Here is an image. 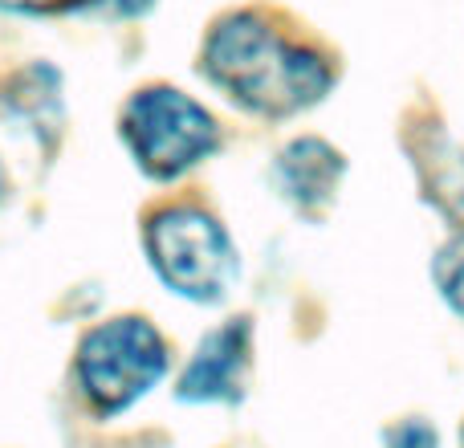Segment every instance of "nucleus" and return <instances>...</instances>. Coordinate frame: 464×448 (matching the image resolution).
<instances>
[{
	"mask_svg": "<svg viewBox=\"0 0 464 448\" xmlns=\"http://www.w3.org/2000/svg\"><path fill=\"white\" fill-rule=\"evenodd\" d=\"M204 73L240 111L261 119L310 111L334 90V65L318 49L285 41L253 13L225 16L212 29L204 45Z\"/></svg>",
	"mask_w": 464,
	"mask_h": 448,
	"instance_id": "f257e3e1",
	"label": "nucleus"
},
{
	"mask_svg": "<svg viewBox=\"0 0 464 448\" xmlns=\"http://www.w3.org/2000/svg\"><path fill=\"white\" fill-rule=\"evenodd\" d=\"M147 261L155 278L188 302H220L237 281V248H232L225 224L188 204L151 217Z\"/></svg>",
	"mask_w": 464,
	"mask_h": 448,
	"instance_id": "f03ea898",
	"label": "nucleus"
},
{
	"mask_svg": "<svg viewBox=\"0 0 464 448\" xmlns=\"http://www.w3.org/2000/svg\"><path fill=\"white\" fill-rule=\"evenodd\" d=\"M122 143L151 180H176L220 147V127L196 98L147 86L122 111Z\"/></svg>",
	"mask_w": 464,
	"mask_h": 448,
	"instance_id": "7ed1b4c3",
	"label": "nucleus"
},
{
	"mask_svg": "<svg viewBox=\"0 0 464 448\" xmlns=\"http://www.w3.org/2000/svg\"><path fill=\"white\" fill-rule=\"evenodd\" d=\"M168 343L143 318H111L82 338L78 384L98 416H119L168 375Z\"/></svg>",
	"mask_w": 464,
	"mask_h": 448,
	"instance_id": "20e7f679",
	"label": "nucleus"
},
{
	"mask_svg": "<svg viewBox=\"0 0 464 448\" xmlns=\"http://www.w3.org/2000/svg\"><path fill=\"white\" fill-rule=\"evenodd\" d=\"M403 155H408L416 192L424 209L444 224V232L464 229V139L436 114H420L403 131Z\"/></svg>",
	"mask_w": 464,
	"mask_h": 448,
	"instance_id": "39448f33",
	"label": "nucleus"
},
{
	"mask_svg": "<svg viewBox=\"0 0 464 448\" xmlns=\"http://www.w3.org/2000/svg\"><path fill=\"white\" fill-rule=\"evenodd\" d=\"M248 351H253V326H248V318H232L228 326L212 330V335L196 346L192 363L184 367L176 395L184 404H228V400H240Z\"/></svg>",
	"mask_w": 464,
	"mask_h": 448,
	"instance_id": "423d86ee",
	"label": "nucleus"
},
{
	"mask_svg": "<svg viewBox=\"0 0 464 448\" xmlns=\"http://www.w3.org/2000/svg\"><path fill=\"white\" fill-rule=\"evenodd\" d=\"M273 180L294 209H302L305 217H318L338 200V188L346 180V155L330 147L326 139H294L273 163Z\"/></svg>",
	"mask_w": 464,
	"mask_h": 448,
	"instance_id": "0eeeda50",
	"label": "nucleus"
},
{
	"mask_svg": "<svg viewBox=\"0 0 464 448\" xmlns=\"http://www.w3.org/2000/svg\"><path fill=\"white\" fill-rule=\"evenodd\" d=\"M428 281H432L436 302L464 330V229L444 232L440 245L432 248V257H428Z\"/></svg>",
	"mask_w": 464,
	"mask_h": 448,
	"instance_id": "6e6552de",
	"label": "nucleus"
},
{
	"mask_svg": "<svg viewBox=\"0 0 464 448\" xmlns=\"http://www.w3.org/2000/svg\"><path fill=\"white\" fill-rule=\"evenodd\" d=\"M383 448H449V436L436 424V416L428 412H408V416H395L383 424L379 433Z\"/></svg>",
	"mask_w": 464,
	"mask_h": 448,
	"instance_id": "1a4fd4ad",
	"label": "nucleus"
},
{
	"mask_svg": "<svg viewBox=\"0 0 464 448\" xmlns=\"http://www.w3.org/2000/svg\"><path fill=\"white\" fill-rule=\"evenodd\" d=\"M82 13H106V16H143L155 8V0H73Z\"/></svg>",
	"mask_w": 464,
	"mask_h": 448,
	"instance_id": "9d476101",
	"label": "nucleus"
},
{
	"mask_svg": "<svg viewBox=\"0 0 464 448\" xmlns=\"http://www.w3.org/2000/svg\"><path fill=\"white\" fill-rule=\"evenodd\" d=\"M0 8H8V13H62V8H73V0H0Z\"/></svg>",
	"mask_w": 464,
	"mask_h": 448,
	"instance_id": "9b49d317",
	"label": "nucleus"
},
{
	"mask_svg": "<svg viewBox=\"0 0 464 448\" xmlns=\"http://www.w3.org/2000/svg\"><path fill=\"white\" fill-rule=\"evenodd\" d=\"M0 200H5V171H0Z\"/></svg>",
	"mask_w": 464,
	"mask_h": 448,
	"instance_id": "f8f14e48",
	"label": "nucleus"
},
{
	"mask_svg": "<svg viewBox=\"0 0 464 448\" xmlns=\"http://www.w3.org/2000/svg\"><path fill=\"white\" fill-rule=\"evenodd\" d=\"M460 444H464V420H460Z\"/></svg>",
	"mask_w": 464,
	"mask_h": 448,
	"instance_id": "ddd939ff",
	"label": "nucleus"
},
{
	"mask_svg": "<svg viewBox=\"0 0 464 448\" xmlns=\"http://www.w3.org/2000/svg\"><path fill=\"white\" fill-rule=\"evenodd\" d=\"M460 448H464V444H460Z\"/></svg>",
	"mask_w": 464,
	"mask_h": 448,
	"instance_id": "4468645a",
	"label": "nucleus"
}]
</instances>
